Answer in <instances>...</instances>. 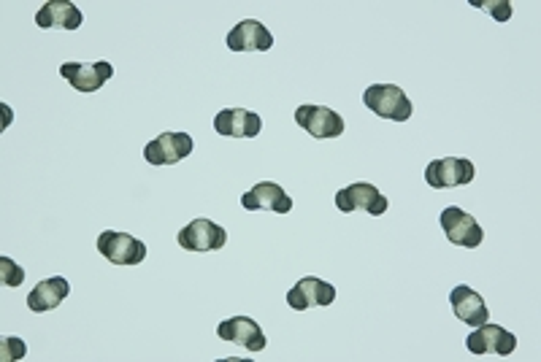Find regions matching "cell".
<instances>
[{
	"label": "cell",
	"mask_w": 541,
	"mask_h": 362,
	"mask_svg": "<svg viewBox=\"0 0 541 362\" xmlns=\"http://www.w3.org/2000/svg\"><path fill=\"white\" fill-rule=\"evenodd\" d=\"M82 22V11L68 0H49L36 14V25L41 30H79Z\"/></svg>",
	"instance_id": "cell-16"
},
{
	"label": "cell",
	"mask_w": 541,
	"mask_h": 362,
	"mask_svg": "<svg viewBox=\"0 0 541 362\" xmlns=\"http://www.w3.org/2000/svg\"><path fill=\"white\" fill-rule=\"evenodd\" d=\"M295 122L312 138H339L344 133V117L325 106H298Z\"/></svg>",
	"instance_id": "cell-9"
},
{
	"label": "cell",
	"mask_w": 541,
	"mask_h": 362,
	"mask_svg": "<svg viewBox=\"0 0 541 362\" xmlns=\"http://www.w3.org/2000/svg\"><path fill=\"white\" fill-rule=\"evenodd\" d=\"M336 300V287L317 276H306L287 292V303L293 311H309L314 306H333Z\"/></svg>",
	"instance_id": "cell-12"
},
{
	"label": "cell",
	"mask_w": 541,
	"mask_h": 362,
	"mask_svg": "<svg viewBox=\"0 0 541 362\" xmlns=\"http://www.w3.org/2000/svg\"><path fill=\"white\" fill-rule=\"evenodd\" d=\"M193 152V136L187 133H160L144 146V160L149 165H176Z\"/></svg>",
	"instance_id": "cell-8"
},
{
	"label": "cell",
	"mask_w": 541,
	"mask_h": 362,
	"mask_svg": "<svg viewBox=\"0 0 541 362\" xmlns=\"http://www.w3.org/2000/svg\"><path fill=\"white\" fill-rule=\"evenodd\" d=\"M363 103H366V109L374 111L376 117L393 119V122H406L414 114L409 95L395 84H371L363 92Z\"/></svg>",
	"instance_id": "cell-1"
},
{
	"label": "cell",
	"mask_w": 541,
	"mask_h": 362,
	"mask_svg": "<svg viewBox=\"0 0 541 362\" xmlns=\"http://www.w3.org/2000/svg\"><path fill=\"white\" fill-rule=\"evenodd\" d=\"M71 292V284L63 279V276H55V279H44L41 284H36V290L28 295V306L30 311L36 314H44V311H52L68 298Z\"/></svg>",
	"instance_id": "cell-18"
},
{
	"label": "cell",
	"mask_w": 541,
	"mask_h": 362,
	"mask_svg": "<svg viewBox=\"0 0 541 362\" xmlns=\"http://www.w3.org/2000/svg\"><path fill=\"white\" fill-rule=\"evenodd\" d=\"M441 230L444 236L450 238L455 246H466V249H477L485 241V230L479 227V222L471 214H466L458 206H447L441 211Z\"/></svg>",
	"instance_id": "cell-6"
},
{
	"label": "cell",
	"mask_w": 541,
	"mask_h": 362,
	"mask_svg": "<svg viewBox=\"0 0 541 362\" xmlns=\"http://www.w3.org/2000/svg\"><path fill=\"white\" fill-rule=\"evenodd\" d=\"M387 206L390 203H387L385 195L368 181H355V184H347L344 190L336 192V209L344 211V214L363 211V214H371V217H382Z\"/></svg>",
	"instance_id": "cell-2"
},
{
	"label": "cell",
	"mask_w": 541,
	"mask_h": 362,
	"mask_svg": "<svg viewBox=\"0 0 541 362\" xmlns=\"http://www.w3.org/2000/svg\"><path fill=\"white\" fill-rule=\"evenodd\" d=\"M477 9L487 11V14H493L498 22H506V19L512 17V3L509 0H471Z\"/></svg>",
	"instance_id": "cell-20"
},
{
	"label": "cell",
	"mask_w": 541,
	"mask_h": 362,
	"mask_svg": "<svg viewBox=\"0 0 541 362\" xmlns=\"http://www.w3.org/2000/svg\"><path fill=\"white\" fill-rule=\"evenodd\" d=\"M228 244V230L211 219H193L179 230V246L184 252H217Z\"/></svg>",
	"instance_id": "cell-3"
},
{
	"label": "cell",
	"mask_w": 541,
	"mask_h": 362,
	"mask_svg": "<svg viewBox=\"0 0 541 362\" xmlns=\"http://www.w3.org/2000/svg\"><path fill=\"white\" fill-rule=\"evenodd\" d=\"M214 130L225 138H257L263 130V119L247 109H222L214 117Z\"/></svg>",
	"instance_id": "cell-15"
},
{
	"label": "cell",
	"mask_w": 541,
	"mask_h": 362,
	"mask_svg": "<svg viewBox=\"0 0 541 362\" xmlns=\"http://www.w3.org/2000/svg\"><path fill=\"white\" fill-rule=\"evenodd\" d=\"M60 73L63 79L76 92H84V95H92L98 92L103 84L109 82L114 76V65L111 63H63L60 65Z\"/></svg>",
	"instance_id": "cell-10"
},
{
	"label": "cell",
	"mask_w": 541,
	"mask_h": 362,
	"mask_svg": "<svg viewBox=\"0 0 541 362\" xmlns=\"http://www.w3.org/2000/svg\"><path fill=\"white\" fill-rule=\"evenodd\" d=\"M217 335L222 341H230V344L241 346L247 352H263L266 349V333L260 330L255 319L249 317H230L225 319L220 327H217Z\"/></svg>",
	"instance_id": "cell-13"
},
{
	"label": "cell",
	"mask_w": 541,
	"mask_h": 362,
	"mask_svg": "<svg viewBox=\"0 0 541 362\" xmlns=\"http://www.w3.org/2000/svg\"><path fill=\"white\" fill-rule=\"evenodd\" d=\"M0 281L14 290V287H19L25 281V268H19L11 257H0Z\"/></svg>",
	"instance_id": "cell-19"
},
{
	"label": "cell",
	"mask_w": 541,
	"mask_h": 362,
	"mask_svg": "<svg viewBox=\"0 0 541 362\" xmlns=\"http://www.w3.org/2000/svg\"><path fill=\"white\" fill-rule=\"evenodd\" d=\"M241 206L247 211H274V214H290L293 198L287 195L285 187L276 181H260L252 190L241 195Z\"/></svg>",
	"instance_id": "cell-11"
},
{
	"label": "cell",
	"mask_w": 541,
	"mask_h": 362,
	"mask_svg": "<svg viewBox=\"0 0 541 362\" xmlns=\"http://www.w3.org/2000/svg\"><path fill=\"white\" fill-rule=\"evenodd\" d=\"M0 357L3 360H22L25 354H28V346H25V341H19V338H3L0 341Z\"/></svg>",
	"instance_id": "cell-21"
},
{
	"label": "cell",
	"mask_w": 541,
	"mask_h": 362,
	"mask_svg": "<svg viewBox=\"0 0 541 362\" xmlns=\"http://www.w3.org/2000/svg\"><path fill=\"white\" fill-rule=\"evenodd\" d=\"M450 306L452 311H455V317L471 327L485 325L487 317H490V311H487V303L482 300V295L471 290V287H466V284H460V287H455V290L450 292Z\"/></svg>",
	"instance_id": "cell-17"
},
{
	"label": "cell",
	"mask_w": 541,
	"mask_h": 362,
	"mask_svg": "<svg viewBox=\"0 0 541 362\" xmlns=\"http://www.w3.org/2000/svg\"><path fill=\"white\" fill-rule=\"evenodd\" d=\"M474 163L466 157H444V160H433L425 168V181L433 190H452V187H463L474 181Z\"/></svg>",
	"instance_id": "cell-5"
},
{
	"label": "cell",
	"mask_w": 541,
	"mask_h": 362,
	"mask_svg": "<svg viewBox=\"0 0 541 362\" xmlns=\"http://www.w3.org/2000/svg\"><path fill=\"white\" fill-rule=\"evenodd\" d=\"M225 44H228L230 52H268L274 46V36H271V30H266L263 22L244 19L230 30Z\"/></svg>",
	"instance_id": "cell-14"
},
{
	"label": "cell",
	"mask_w": 541,
	"mask_h": 362,
	"mask_svg": "<svg viewBox=\"0 0 541 362\" xmlns=\"http://www.w3.org/2000/svg\"><path fill=\"white\" fill-rule=\"evenodd\" d=\"M98 252L114 265H141L147 257V244L128 233H117V230H106L98 236Z\"/></svg>",
	"instance_id": "cell-4"
},
{
	"label": "cell",
	"mask_w": 541,
	"mask_h": 362,
	"mask_svg": "<svg viewBox=\"0 0 541 362\" xmlns=\"http://www.w3.org/2000/svg\"><path fill=\"white\" fill-rule=\"evenodd\" d=\"M466 349L477 357H485V354L506 357L517 349V338L501 325H487L485 322V325H477L474 333L466 335Z\"/></svg>",
	"instance_id": "cell-7"
}]
</instances>
